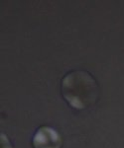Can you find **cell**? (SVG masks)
Wrapping results in <instances>:
<instances>
[{
	"instance_id": "6da1fadb",
	"label": "cell",
	"mask_w": 124,
	"mask_h": 148,
	"mask_svg": "<svg viewBox=\"0 0 124 148\" xmlns=\"http://www.w3.org/2000/svg\"><path fill=\"white\" fill-rule=\"evenodd\" d=\"M62 94L69 105L77 110H83L95 104L98 99V84L85 70L69 72L62 80Z\"/></svg>"
},
{
	"instance_id": "7a4b0ae2",
	"label": "cell",
	"mask_w": 124,
	"mask_h": 148,
	"mask_svg": "<svg viewBox=\"0 0 124 148\" xmlns=\"http://www.w3.org/2000/svg\"><path fill=\"white\" fill-rule=\"evenodd\" d=\"M62 138L54 128L42 126L36 131L33 137L34 148H61Z\"/></svg>"
}]
</instances>
